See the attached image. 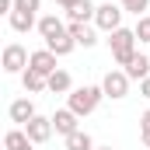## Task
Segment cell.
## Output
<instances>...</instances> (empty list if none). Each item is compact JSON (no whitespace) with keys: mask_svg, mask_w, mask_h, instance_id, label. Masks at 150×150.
<instances>
[{"mask_svg":"<svg viewBox=\"0 0 150 150\" xmlns=\"http://www.w3.org/2000/svg\"><path fill=\"white\" fill-rule=\"evenodd\" d=\"M67 150H94V140H91V133L77 129L74 136H67Z\"/></svg>","mask_w":150,"mask_h":150,"instance_id":"d6986e66","label":"cell"},{"mask_svg":"<svg viewBox=\"0 0 150 150\" xmlns=\"http://www.w3.org/2000/svg\"><path fill=\"white\" fill-rule=\"evenodd\" d=\"M49 91H52V94H70V91H74V77L59 67L56 74L49 77Z\"/></svg>","mask_w":150,"mask_h":150,"instance_id":"e0dca14e","label":"cell"},{"mask_svg":"<svg viewBox=\"0 0 150 150\" xmlns=\"http://www.w3.org/2000/svg\"><path fill=\"white\" fill-rule=\"evenodd\" d=\"M67 14H70V21L87 25V21H94V14H98V4H94V0H80L74 11H67Z\"/></svg>","mask_w":150,"mask_h":150,"instance_id":"2e32d148","label":"cell"},{"mask_svg":"<svg viewBox=\"0 0 150 150\" xmlns=\"http://www.w3.org/2000/svg\"><path fill=\"white\" fill-rule=\"evenodd\" d=\"M21 87H25L28 94H38V91H49V80L42 74H35V70H25V74H21Z\"/></svg>","mask_w":150,"mask_h":150,"instance_id":"ac0fdd59","label":"cell"},{"mask_svg":"<svg viewBox=\"0 0 150 150\" xmlns=\"http://www.w3.org/2000/svg\"><path fill=\"white\" fill-rule=\"evenodd\" d=\"M14 11H28V14H38V11H42V0H14Z\"/></svg>","mask_w":150,"mask_h":150,"instance_id":"603a6c76","label":"cell"},{"mask_svg":"<svg viewBox=\"0 0 150 150\" xmlns=\"http://www.w3.org/2000/svg\"><path fill=\"white\" fill-rule=\"evenodd\" d=\"M119 7L129 11V14H136V18H143V11L150 7V0H119Z\"/></svg>","mask_w":150,"mask_h":150,"instance_id":"ffe728a7","label":"cell"},{"mask_svg":"<svg viewBox=\"0 0 150 150\" xmlns=\"http://www.w3.org/2000/svg\"><path fill=\"white\" fill-rule=\"evenodd\" d=\"M136 42H140V38H136V32H133V28H119V32H112V35H108L112 59L122 67V70H126V67H129V59L136 56Z\"/></svg>","mask_w":150,"mask_h":150,"instance_id":"7a4b0ae2","label":"cell"},{"mask_svg":"<svg viewBox=\"0 0 150 150\" xmlns=\"http://www.w3.org/2000/svg\"><path fill=\"white\" fill-rule=\"evenodd\" d=\"M7 21H11V28L14 32H32V28H38V14H28V11H11L7 14Z\"/></svg>","mask_w":150,"mask_h":150,"instance_id":"7c38bea8","label":"cell"},{"mask_svg":"<svg viewBox=\"0 0 150 150\" xmlns=\"http://www.w3.org/2000/svg\"><path fill=\"white\" fill-rule=\"evenodd\" d=\"M122 14H126V11H122L119 4H98V14H94V28L112 35V32H119V28H122Z\"/></svg>","mask_w":150,"mask_h":150,"instance_id":"277c9868","label":"cell"},{"mask_svg":"<svg viewBox=\"0 0 150 150\" xmlns=\"http://www.w3.org/2000/svg\"><path fill=\"white\" fill-rule=\"evenodd\" d=\"M4 150H35V143L28 140L25 129H7V136H4Z\"/></svg>","mask_w":150,"mask_h":150,"instance_id":"5bb4252c","label":"cell"},{"mask_svg":"<svg viewBox=\"0 0 150 150\" xmlns=\"http://www.w3.org/2000/svg\"><path fill=\"white\" fill-rule=\"evenodd\" d=\"M21 129L28 133V140H32L35 147H38V143H49L52 133H56V129H52V119H45V115H35V119H32L28 126H21Z\"/></svg>","mask_w":150,"mask_h":150,"instance_id":"52a82bcc","label":"cell"},{"mask_svg":"<svg viewBox=\"0 0 150 150\" xmlns=\"http://www.w3.org/2000/svg\"><path fill=\"white\" fill-rule=\"evenodd\" d=\"M7 115H11V122H18V126H28V122H32L38 112H35V101H32V98H18V101H11Z\"/></svg>","mask_w":150,"mask_h":150,"instance_id":"9c48e42d","label":"cell"},{"mask_svg":"<svg viewBox=\"0 0 150 150\" xmlns=\"http://www.w3.org/2000/svg\"><path fill=\"white\" fill-rule=\"evenodd\" d=\"M28 63H32V52H28L21 42H11V45H4V56H0V67H4V74H25V70H28Z\"/></svg>","mask_w":150,"mask_h":150,"instance_id":"3957f363","label":"cell"},{"mask_svg":"<svg viewBox=\"0 0 150 150\" xmlns=\"http://www.w3.org/2000/svg\"><path fill=\"white\" fill-rule=\"evenodd\" d=\"M56 4H59L63 11H74V7H77V4H80V0H56Z\"/></svg>","mask_w":150,"mask_h":150,"instance_id":"d4e9b609","label":"cell"},{"mask_svg":"<svg viewBox=\"0 0 150 150\" xmlns=\"http://www.w3.org/2000/svg\"><path fill=\"white\" fill-rule=\"evenodd\" d=\"M140 140H143V147H150V108L140 115Z\"/></svg>","mask_w":150,"mask_h":150,"instance_id":"7402d4cb","label":"cell"},{"mask_svg":"<svg viewBox=\"0 0 150 150\" xmlns=\"http://www.w3.org/2000/svg\"><path fill=\"white\" fill-rule=\"evenodd\" d=\"M101 98H105L101 84H98V87H94V84H84V87H74V91L67 94V108L84 119V115H91L98 105H101Z\"/></svg>","mask_w":150,"mask_h":150,"instance_id":"6da1fadb","label":"cell"},{"mask_svg":"<svg viewBox=\"0 0 150 150\" xmlns=\"http://www.w3.org/2000/svg\"><path fill=\"white\" fill-rule=\"evenodd\" d=\"M67 28H70V35H74V42H77V45H84V49H91V45L98 42V28H91V25H80V21H70Z\"/></svg>","mask_w":150,"mask_h":150,"instance_id":"8fae6325","label":"cell"},{"mask_svg":"<svg viewBox=\"0 0 150 150\" xmlns=\"http://www.w3.org/2000/svg\"><path fill=\"white\" fill-rule=\"evenodd\" d=\"M126 77H129V80H147V77H150V59L143 56V52H136V56L129 59V67H126Z\"/></svg>","mask_w":150,"mask_h":150,"instance_id":"9a60e30c","label":"cell"},{"mask_svg":"<svg viewBox=\"0 0 150 150\" xmlns=\"http://www.w3.org/2000/svg\"><path fill=\"white\" fill-rule=\"evenodd\" d=\"M56 59H59L56 52H49V49H38V52H32V63H28V70H35V74H42L45 80H49V77L59 70V67H56Z\"/></svg>","mask_w":150,"mask_h":150,"instance_id":"ba28073f","label":"cell"},{"mask_svg":"<svg viewBox=\"0 0 150 150\" xmlns=\"http://www.w3.org/2000/svg\"><path fill=\"white\" fill-rule=\"evenodd\" d=\"M101 91H105V98L122 101V98L129 94V77H126V70H108L105 80H101Z\"/></svg>","mask_w":150,"mask_h":150,"instance_id":"5b68a950","label":"cell"},{"mask_svg":"<svg viewBox=\"0 0 150 150\" xmlns=\"http://www.w3.org/2000/svg\"><path fill=\"white\" fill-rule=\"evenodd\" d=\"M140 94L150 101V77H147V80H140Z\"/></svg>","mask_w":150,"mask_h":150,"instance_id":"cb8c5ba5","label":"cell"},{"mask_svg":"<svg viewBox=\"0 0 150 150\" xmlns=\"http://www.w3.org/2000/svg\"><path fill=\"white\" fill-rule=\"evenodd\" d=\"M94 150H115V147H94Z\"/></svg>","mask_w":150,"mask_h":150,"instance_id":"484cf974","label":"cell"},{"mask_svg":"<svg viewBox=\"0 0 150 150\" xmlns=\"http://www.w3.org/2000/svg\"><path fill=\"white\" fill-rule=\"evenodd\" d=\"M63 32H67V25L59 21V14H42V18H38V35H42V42L63 35Z\"/></svg>","mask_w":150,"mask_h":150,"instance_id":"30bf717a","label":"cell"},{"mask_svg":"<svg viewBox=\"0 0 150 150\" xmlns=\"http://www.w3.org/2000/svg\"><path fill=\"white\" fill-rule=\"evenodd\" d=\"M45 49H49V52H56V56H70V52L77 49V42H74V35H70V28H67L63 35L49 38V42H45Z\"/></svg>","mask_w":150,"mask_h":150,"instance_id":"4fadbf2b","label":"cell"},{"mask_svg":"<svg viewBox=\"0 0 150 150\" xmlns=\"http://www.w3.org/2000/svg\"><path fill=\"white\" fill-rule=\"evenodd\" d=\"M49 119H52V129H56V136H63V140H67V136H74L77 129H80V126H77V122H80V115L70 112V108H56Z\"/></svg>","mask_w":150,"mask_h":150,"instance_id":"8992f818","label":"cell"},{"mask_svg":"<svg viewBox=\"0 0 150 150\" xmlns=\"http://www.w3.org/2000/svg\"><path fill=\"white\" fill-rule=\"evenodd\" d=\"M133 32H136V38H140V42H150V14L136 18V28H133Z\"/></svg>","mask_w":150,"mask_h":150,"instance_id":"44dd1931","label":"cell"}]
</instances>
